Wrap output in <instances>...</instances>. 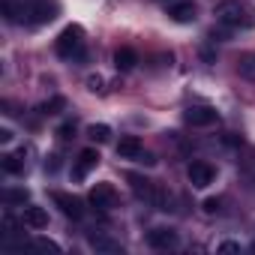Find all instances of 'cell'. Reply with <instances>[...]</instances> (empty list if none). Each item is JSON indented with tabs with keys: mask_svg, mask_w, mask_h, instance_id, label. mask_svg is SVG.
I'll return each mask as SVG.
<instances>
[{
	"mask_svg": "<svg viewBox=\"0 0 255 255\" xmlns=\"http://www.w3.org/2000/svg\"><path fill=\"white\" fill-rule=\"evenodd\" d=\"M3 201L6 204H24L27 201V189H6L3 192Z\"/></svg>",
	"mask_w": 255,
	"mask_h": 255,
	"instance_id": "19",
	"label": "cell"
},
{
	"mask_svg": "<svg viewBox=\"0 0 255 255\" xmlns=\"http://www.w3.org/2000/svg\"><path fill=\"white\" fill-rule=\"evenodd\" d=\"M21 222L27 225V228H33V231H39V228H45L48 225V210L45 207H24V216H21Z\"/></svg>",
	"mask_w": 255,
	"mask_h": 255,
	"instance_id": "12",
	"label": "cell"
},
{
	"mask_svg": "<svg viewBox=\"0 0 255 255\" xmlns=\"http://www.w3.org/2000/svg\"><path fill=\"white\" fill-rule=\"evenodd\" d=\"M219 204H222V201H219V198H207V201H204V204H201V207H204V213H210V216H213V213H219V210H222V207H219Z\"/></svg>",
	"mask_w": 255,
	"mask_h": 255,
	"instance_id": "22",
	"label": "cell"
},
{
	"mask_svg": "<svg viewBox=\"0 0 255 255\" xmlns=\"http://www.w3.org/2000/svg\"><path fill=\"white\" fill-rule=\"evenodd\" d=\"M117 156L120 159H141L144 156V144H141V138H135V135H126V138H120V144H117Z\"/></svg>",
	"mask_w": 255,
	"mask_h": 255,
	"instance_id": "10",
	"label": "cell"
},
{
	"mask_svg": "<svg viewBox=\"0 0 255 255\" xmlns=\"http://www.w3.org/2000/svg\"><path fill=\"white\" fill-rule=\"evenodd\" d=\"M96 165H99V153H96L93 147H87V150L78 153V159H75V165H72V177H75V180H84Z\"/></svg>",
	"mask_w": 255,
	"mask_h": 255,
	"instance_id": "6",
	"label": "cell"
},
{
	"mask_svg": "<svg viewBox=\"0 0 255 255\" xmlns=\"http://www.w3.org/2000/svg\"><path fill=\"white\" fill-rule=\"evenodd\" d=\"M135 63H138V54H135L132 48H117V51H114V66H117V69L129 72V69H135Z\"/></svg>",
	"mask_w": 255,
	"mask_h": 255,
	"instance_id": "14",
	"label": "cell"
},
{
	"mask_svg": "<svg viewBox=\"0 0 255 255\" xmlns=\"http://www.w3.org/2000/svg\"><path fill=\"white\" fill-rule=\"evenodd\" d=\"M63 108H66V99H63V96H51L48 102H42V105H39V114H45V117H48V114H60Z\"/></svg>",
	"mask_w": 255,
	"mask_h": 255,
	"instance_id": "15",
	"label": "cell"
},
{
	"mask_svg": "<svg viewBox=\"0 0 255 255\" xmlns=\"http://www.w3.org/2000/svg\"><path fill=\"white\" fill-rule=\"evenodd\" d=\"M213 15L219 24L231 27V30H249L255 27V9L246 3V0H222V3L213 6Z\"/></svg>",
	"mask_w": 255,
	"mask_h": 255,
	"instance_id": "1",
	"label": "cell"
},
{
	"mask_svg": "<svg viewBox=\"0 0 255 255\" xmlns=\"http://www.w3.org/2000/svg\"><path fill=\"white\" fill-rule=\"evenodd\" d=\"M219 252H240V243H234V240H225V243H219Z\"/></svg>",
	"mask_w": 255,
	"mask_h": 255,
	"instance_id": "23",
	"label": "cell"
},
{
	"mask_svg": "<svg viewBox=\"0 0 255 255\" xmlns=\"http://www.w3.org/2000/svg\"><path fill=\"white\" fill-rule=\"evenodd\" d=\"M87 135H90V138H93L96 144H105V141L111 138V129H108V126H105V123H93V126H90V129H87Z\"/></svg>",
	"mask_w": 255,
	"mask_h": 255,
	"instance_id": "16",
	"label": "cell"
},
{
	"mask_svg": "<svg viewBox=\"0 0 255 255\" xmlns=\"http://www.w3.org/2000/svg\"><path fill=\"white\" fill-rule=\"evenodd\" d=\"M87 243L96 249V252H120V243L114 237H108L105 231H90L87 234Z\"/></svg>",
	"mask_w": 255,
	"mask_h": 255,
	"instance_id": "13",
	"label": "cell"
},
{
	"mask_svg": "<svg viewBox=\"0 0 255 255\" xmlns=\"http://www.w3.org/2000/svg\"><path fill=\"white\" fill-rule=\"evenodd\" d=\"M147 243L153 249H171V246H177V234L171 228H153V231H147Z\"/></svg>",
	"mask_w": 255,
	"mask_h": 255,
	"instance_id": "11",
	"label": "cell"
},
{
	"mask_svg": "<svg viewBox=\"0 0 255 255\" xmlns=\"http://www.w3.org/2000/svg\"><path fill=\"white\" fill-rule=\"evenodd\" d=\"M87 87H90V90H102V78H99V75H90V78H87Z\"/></svg>",
	"mask_w": 255,
	"mask_h": 255,
	"instance_id": "24",
	"label": "cell"
},
{
	"mask_svg": "<svg viewBox=\"0 0 255 255\" xmlns=\"http://www.w3.org/2000/svg\"><path fill=\"white\" fill-rule=\"evenodd\" d=\"M54 51L63 57V60H78L84 57V30L78 24H69L60 30L57 42H54Z\"/></svg>",
	"mask_w": 255,
	"mask_h": 255,
	"instance_id": "2",
	"label": "cell"
},
{
	"mask_svg": "<svg viewBox=\"0 0 255 255\" xmlns=\"http://www.w3.org/2000/svg\"><path fill=\"white\" fill-rule=\"evenodd\" d=\"M33 246H36V249H42V252H54V255L60 252V246H57L54 240H48V237H36V240H33Z\"/></svg>",
	"mask_w": 255,
	"mask_h": 255,
	"instance_id": "20",
	"label": "cell"
},
{
	"mask_svg": "<svg viewBox=\"0 0 255 255\" xmlns=\"http://www.w3.org/2000/svg\"><path fill=\"white\" fill-rule=\"evenodd\" d=\"M57 135L63 138V141H69V138H75V123H63L60 129H57Z\"/></svg>",
	"mask_w": 255,
	"mask_h": 255,
	"instance_id": "21",
	"label": "cell"
},
{
	"mask_svg": "<svg viewBox=\"0 0 255 255\" xmlns=\"http://www.w3.org/2000/svg\"><path fill=\"white\" fill-rule=\"evenodd\" d=\"M165 12L177 24H192L195 21V3H192V0H174L171 6H165Z\"/></svg>",
	"mask_w": 255,
	"mask_h": 255,
	"instance_id": "8",
	"label": "cell"
},
{
	"mask_svg": "<svg viewBox=\"0 0 255 255\" xmlns=\"http://www.w3.org/2000/svg\"><path fill=\"white\" fill-rule=\"evenodd\" d=\"M237 69H240V75H243V78L255 81V54H246V57L240 60V66H237Z\"/></svg>",
	"mask_w": 255,
	"mask_h": 255,
	"instance_id": "18",
	"label": "cell"
},
{
	"mask_svg": "<svg viewBox=\"0 0 255 255\" xmlns=\"http://www.w3.org/2000/svg\"><path fill=\"white\" fill-rule=\"evenodd\" d=\"M54 15H57V6L48 3V0H33V3H27V21H33V24H48Z\"/></svg>",
	"mask_w": 255,
	"mask_h": 255,
	"instance_id": "5",
	"label": "cell"
},
{
	"mask_svg": "<svg viewBox=\"0 0 255 255\" xmlns=\"http://www.w3.org/2000/svg\"><path fill=\"white\" fill-rule=\"evenodd\" d=\"M216 120H219V111L210 108V105H192V108H186V123H192V126H210Z\"/></svg>",
	"mask_w": 255,
	"mask_h": 255,
	"instance_id": "7",
	"label": "cell"
},
{
	"mask_svg": "<svg viewBox=\"0 0 255 255\" xmlns=\"http://www.w3.org/2000/svg\"><path fill=\"white\" fill-rule=\"evenodd\" d=\"M90 204H93L96 210H111V207L117 204V189H114V183H96V186L90 189Z\"/></svg>",
	"mask_w": 255,
	"mask_h": 255,
	"instance_id": "4",
	"label": "cell"
},
{
	"mask_svg": "<svg viewBox=\"0 0 255 255\" xmlns=\"http://www.w3.org/2000/svg\"><path fill=\"white\" fill-rule=\"evenodd\" d=\"M0 141L9 144V141H12V129H0Z\"/></svg>",
	"mask_w": 255,
	"mask_h": 255,
	"instance_id": "25",
	"label": "cell"
},
{
	"mask_svg": "<svg viewBox=\"0 0 255 255\" xmlns=\"http://www.w3.org/2000/svg\"><path fill=\"white\" fill-rule=\"evenodd\" d=\"M51 198H54V204L69 216V219H81L84 216V207H81V201L75 198V195H66V192H51Z\"/></svg>",
	"mask_w": 255,
	"mask_h": 255,
	"instance_id": "9",
	"label": "cell"
},
{
	"mask_svg": "<svg viewBox=\"0 0 255 255\" xmlns=\"http://www.w3.org/2000/svg\"><path fill=\"white\" fill-rule=\"evenodd\" d=\"M186 177H189V183H192L195 189H207V186L216 180V168L207 165V162H192V165L186 168Z\"/></svg>",
	"mask_w": 255,
	"mask_h": 255,
	"instance_id": "3",
	"label": "cell"
},
{
	"mask_svg": "<svg viewBox=\"0 0 255 255\" xmlns=\"http://www.w3.org/2000/svg\"><path fill=\"white\" fill-rule=\"evenodd\" d=\"M3 171H6V174H21V171H24V162H21L18 156L6 153V156H3Z\"/></svg>",
	"mask_w": 255,
	"mask_h": 255,
	"instance_id": "17",
	"label": "cell"
}]
</instances>
